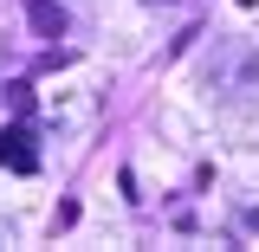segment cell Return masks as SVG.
<instances>
[{"label":"cell","instance_id":"1","mask_svg":"<svg viewBox=\"0 0 259 252\" xmlns=\"http://www.w3.org/2000/svg\"><path fill=\"white\" fill-rule=\"evenodd\" d=\"M0 168H13V175H32V168H39V156H32V136H26L20 123L0 129Z\"/></svg>","mask_w":259,"mask_h":252},{"label":"cell","instance_id":"2","mask_svg":"<svg viewBox=\"0 0 259 252\" xmlns=\"http://www.w3.org/2000/svg\"><path fill=\"white\" fill-rule=\"evenodd\" d=\"M26 26L39 32V39H65V13L52 0H26Z\"/></svg>","mask_w":259,"mask_h":252},{"label":"cell","instance_id":"3","mask_svg":"<svg viewBox=\"0 0 259 252\" xmlns=\"http://www.w3.org/2000/svg\"><path fill=\"white\" fill-rule=\"evenodd\" d=\"M240 7H259V0H240Z\"/></svg>","mask_w":259,"mask_h":252}]
</instances>
